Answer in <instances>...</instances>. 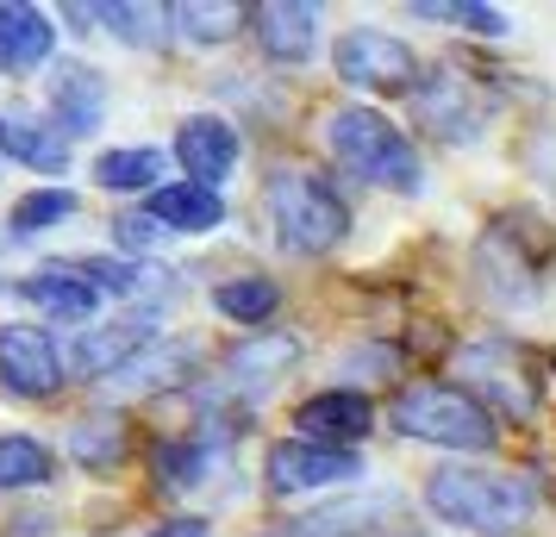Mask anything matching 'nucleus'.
<instances>
[{
	"label": "nucleus",
	"mask_w": 556,
	"mask_h": 537,
	"mask_svg": "<svg viewBox=\"0 0 556 537\" xmlns=\"http://www.w3.org/2000/svg\"><path fill=\"white\" fill-rule=\"evenodd\" d=\"M426 507L456 525V532H476V537H513L531 525V494L519 475H494V469H438L426 482Z\"/></svg>",
	"instance_id": "nucleus-1"
},
{
	"label": "nucleus",
	"mask_w": 556,
	"mask_h": 537,
	"mask_svg": "<svg viewBox=\"0 0 556 537\" xmlns=\"http://www.w3.org/2000/svg\"><path fill=\"white\" fill-rule=\"evenodd\" d=\"M263 206H269L276 244L294 251V256H326L331 244H344V231H351L344 194H338L326 176H313V169H276L269 188H263Z\"/></svg>",
	"instance_id": "nucleus-2"
},
{
	"label": "nucleus",
	"mask_w": 556,
	"mask_h": 537,
	"mask_svg": "<svg viewBox=\"0 0 556 537\" xmlns=\"http://www.w3.org/2000/svg\"><path fill=\"white\" fill-rule=\"evenodd\" d=\"M326 144L351 176L376 181V188H394V194H419V188H426L419 151L381 119L376 106H338L326 119Z\"/></svg>",
	"instance_id": "nucleus-3"
},
{
	"label": "nucleus",
	"mask_w": 556,
	"mask_h": 537,
	"mask_svg": "<svg viewBox=\"0 0 556 537\" xmlns=\"http://www.w3.org/2000/svg\"><path fill=\"white\" fill-rule=\"evenodd\" d=\"M394 432L401 437H419V444H444V450H488L494 444V412L481 407L469 387H451V382H419L394 394Z\"/></svg>",
	"instance_id": "nucleus-4"
},
{
	"label": "nucleus",
	"mask_w": 556,
	"mask_h": 537,
	"mask_svg": "<svg viewBox=\"0 0 556 537\" xmlns=\"http://www.w3.org/2000/svg\"><path fill=\"white\" fill-rule=\"evenodd\" d=\"M456 375L469 387H481L501 407V419H519L526 425L531 412H538V375H526L519 344H506V337H481L469 350H456Z\"/></svg>",
	"instance_id": "nucleus-5"
},
{
	"label": "nucleus",
	"mask_w": 556,
	"mask_h": 537,
	"mask_svg": "<svg viewBox=\"0 0 556 537\" xmlns=\"http://www.w3.org/2000/svg\"><path fill=\"white\" fill-rule=\"evenodd\" d=\"M0 387L20 400H51L63 387V357L45 325H0Z\"/></svg>",
	"instance_id": "nucleus-6"
},
{
	"label": "nucleus",
	"mask_w": 556,
	"mask_h": 537,
	"mask_svg": "<svg viewBox=\"0 0 556 537\" xmlns=\"http://www.w3.org/2000/svg\"><path fill=\"white\" fill-rule=\"evenodd\" d=\"M401 494L394 487H369V494H351V500H331V507H313L301 519H288V525H269V532L256 537H363L388 525V519H401Z\"/></svg>",
	"instance_id": "nucleus-7"
},
{
	"label": "nucleus",
	"mask_w": 556,
	"mask_h": 537,
	"mask_svg": "<svg viewBox=\"0 0 556 537\" xmlns=\"http://www.w3.org/2000/svg\"><path fill=\"white\" fill-rule=\"evenodd\" d=\"M263 475H269V487H276V494H313V487L356 482V475H363V462H356V450H331V444L288 437V444H276V450H269Z\"/></svg>",
	"instance_id": "nucleus-8"
},
{
	"label": "nucleus",
	"mask_w": 556,
	"mask_h": 537,
	"mask_svg": "<svg viewBox=\"0 0 556 537\" xmlns=\"http://www.w3.org/2000/svg\"><path fill=\"white\" fill-rule=\"evenodd\" d=\"M338 76L351 81V88H406L413 81V51L394 31L356 26L338 38Z\"/></svg>",
	"instance_id": "nucleus-9"
},
{
	"label": "nucleus",
	"mask_w": 556,
	"mask_h": 537,
	"mask_svg": "<svg viewBox=\"0 0 556 537\" xmlns=\"http://www.w3.org/2000/svg\"><path fill=\"white\" fill-rule=\"evenodd\" d=\"M151 344H156V312H126V319H113V325L81 332V344H76L81 382H113V375L131 369Z\"/></svg>",
	"instance_id": "nucleus-10"
},
{
	"label": "nucleus",
	"mask_w": 556,
	"mask_h": 537,
	"mask_svg": "<svg viewBox=\"0 0 556 537\" xmlns=\"http://www.w3.org/2000/svg\"><path fill=\"white\" fill-rule=\"evenodd\" d=\"M294 425H301L306 444H331V450H351L356 437L376 425V412H369V400H363V394H351V387H331V394H313V400H301Z\"/></svg>",
	"instance_id": "nucleus-11"
},
{
	"label": "nucleus",
	"mask_w": 556,
	"mask_h": 537,
	"mask_svg": "<svg viewBox=\"0 0 556 537\" xmlns=\"http://www.w3.org/2000/svg\"><path fill=\"white\" fill-rule=\"evenodd\" d=\"M176 156L201 188H219V181L238 169V131H231L226 119H213V113H194V119H181V131H176Z\"/></svg>",
	"instance_id": "nucleus-12"
},
{
	"label": "nucleus",
	"mask_w": 556,
	"mask_h": 537,
	"mask_svg": "<svg viewBox=\"0 0 556 537\" xmlns=\"http://www.w3.org/2000/svg\"><path fill=\"white\" fill-rule=\"evenodd\" d=\"M20 294H26L38 312L63 319V325H81V319H94V307H101V287L81 276V263H51V269H38L31 282H20Z\"/></svg>",
	"instance_id": "nucleus-13"
},
{
	"label": "nucleus",
	"mask_w": 556,
	"mask_h": 537,
	"mask_svg": "<svg viewBox=\"0 0 556 537\" xmlns=\"http://www.w3.org/2000/svg\"><path fill=\"white\" fill-rule=\"evenodd\" d=\"M256 44L276 56V63H306L313 44H319V13L313 7H294V0H263L251 13Z\"/></svg>",
	"instance_id": "nucleus-14"
},
{
	"label": "nucleus",
	"mask_w": 556,
	"mask_h": 537,
	"mask_svg": "<svg viewBox=\"0 0 556 537\" xmlns=\"http://www.w3.org/2000/svg\"><path fill=\"white\" fill-rule=\"evenodd\" d=\"M51 113L70 138H88L106 113V88L88 63H56L51 69Z\"/></svg>",
	"instance_id": "nucleus-15"
},
{
	"label": "nucleus",
	"mask_w": 556,
	"mask_h": 537,
	"mask_svg": "<svg viewBox=\"0 0 556 537\" xmlns=\"http://www.w3.org/2000/svg\"><path fill=\"white\" fill-rule=\"evenodd\" d=\"M413 106H419V119H426L444 144H451V138H456V144H469V138H476V126H481L456 76H426L419 88H413Z\"/></svg>",
	"instance_id": "nucleus-16"
},
{
	"label": "nucleus",
	"mask_w": 556,
	"mask_h": 537,
	"mask_svg": "<svg viewBox=\"0 0 556 537\" xmlns=\"http://www.w3.org/2000/svg\"><path fill=\"white\" fill-rule=\"evenodd\" d=\"M294 357H301V344L288 332H263L251 337V344H238L226 357V382L231 387H251V394H263L269 382H281L288 369H294Z\"/></svg>",
	"instance_id": "nucleus-17"
},
{
	"label": "nucleus",
	"mask_w": 556,
	"mask_h": 537,
	"mask_svg": "<svg viewBox=\"0 0 556 537\" xmlns=\"http://www.w3.org/2000/svg\"><path fill=\"white\" fill-rule=\"evenodd\" d=\"M151 219L163 231H213L226 219V201H219V188L176 181V188H156L151 194Z\"/></svg>",
	"instance_id": "nucleus-18"
},
{
	"label": "nucleus",
	"mask_w": 556,
	"mask_h": 537,
	"mask_svg": "<svg viewBox=\"0 0 556 537\" xmlns=\"http://www.w3.org/2000/svg\"><path fill=\"white\" fill-rule=\"evenodd\" d=\"M0 151L13 156V163H26V169H45V176H63V169H70L63 131L38 126L26 113H0Z\"/></svg>",
	"instance_id": "nucleus-19"
},
{
	"label": "nucleus",
	"mask_w": 556,
	"mask_h": 537,
	"mask_svg": "<svg viewBox=\"0 0 556 537\" xmlns=\"http://www.w3.org/2000/svg\"><path fill=\"white\" fill-rule=\"evenodd\" d=\"M56 31H51V13L38 7H0V51H7V69H38L51 56Z\"/></svg>",
	"instance_id": "nucleus-20"
},
{
	"label": "nucleus",
	"mask_w": 556,
	"mask_h": 537,
	"mask_svg": "<svg viewBox=\"0 0 556 537\" xmlns=\"http://www.w3.org/2000/svg\"><path fill=\"white\" fill-rule=\"evenodd\" d=\"M476 269H481V287H488L494 301H506V307H531V301H538V282H526V269H519V256L506 251L501 238H481V251H476Z\"/></svg>",
	"instance_id": "nucleus-21"
},
{
	"label": "nucleus",
	"mask_w": 556,
	"mask_h": 537,
	"mask_svg": "<svg viewBox=\"0 0 556 537\" xmlns=\"http://www.w3.org/2000/svg\"><path fill=\"white\" fill-rule=\"evenodd\" d=\"M156 176H163V151H151V144H138V151H106L101 163H94V181L113 188V194H138V188L156 194Z\"/></svg>",
	"instance_id": "nucleus-22"
},
{
	"label": "nucleus",
	"mask_w": 556,
	"mask_h": 537,
	"mask_svg": "<svg viewBox=\"0 0 556 537\" xmlns=\"http://www.w3.org/2000/svg\"><path fill=\"white\" fill-rule=\"evenodd\" d=\"M169 20H176V31L194 38V44H219V38H231L251 13H244V7H226V0H181V7H169Z\"/></svg>",
	"instance_id": "nucleus-23"
},
{
	"label": "nucleus",
	"mask_w": 556,
	"mask_h": 537,
	"mask_svg": "<svg viewBox=\"0 0 556 537\" xmlns=\"http://www.w3.org/2000/svg\"><path fill=\"white\" fill-rule=\"evenodd\" d=\"M119 450H126V425H119L113 412H101V419H76V425H70V457L88 462V469H113Z\"/></svg>",
	"instance_id": "nucleus-24"
},
{
	"label": "nucleus",
	"mask_w": 556,
	"mask_h": 537,
	"mask_svg": "<svg viewBox=\"0 0 556 537\" xmlns=\"http://www.w3.org/2000/svg\"><path fill=\"white\" fill-rule=\"evenodd\" d=\"M213 307L226 312V319H238V325H263L281 307V287L263 282V276H238V282H226L213 294Z\"/></svg>",
	"instance_id": "nucleus-25"
},
{
	"label": "nucleus",
	"mask_w": 556,
	"mask_h": 537,
	"mask_svg": "<svg viewBox=\"0 0 556 537\" xmlns=\"http://www.w3.org/2000/svg\"><path fill=\"white\" fill-rule=\"evenodd\" d=\"M51 482V450L38 437H0V494Z\"/></svg>",
	"instance_id": "nucleus-26"
},
{
	"label": "nucleus",
	"mask_w": 556,
	"mask_h": 537,
	"mask_svg": "<svg viewBox=\"0 0 556 537\" xmlns=\"http://www.w3.org/2000/svg\"><path fill=\"white\" fill-rule=\"evenodd\" d=\"M413 13H419V20H444V26L488 31V38H506V31H513V20H506L501 7H476V0H419Z\"/></svg>",
	"instance_id": "nucleus-27"
},
{
	"label": "nucleus",
	"mask_w": 556,
	"mask_h": 537,
	"mask_svg": "<svg viewBox=\"0 0 556 537\" xmlns=\"http://www.w3.org/2000/svg\"><path fill=\"white\" fill-rule=\"evenodd\" d=\"M70 213H76V194L70 188H38V194H26V201L13 206V231L20 238H38V231H51Z\"/></svg>",
	"instance_id": "nucleus-28"
},
{
	"label": "nucleus",
	"mask_w": 556,
	"mask_h": 537,
	"mask_svg": "<svg viewBox=\"0 0 556 537\" xmlns=\"http://www.w3.org/2000/svg\"><path fill=\"white\" fill-rule=\"evenodd\" d=\"M213 457H219L213 444L188 437V444H163V450H156V469H163V482H169V487H194V482H206Z\"/></svg>",
	"instance_id": "nucleus-29"
},
{
	"label": "nucleus",
	"mask_w": 556,
	"mask_h": 537,
	"mask_svg": "<svg viewBox=\"0 0 556 537\" xmlns=\"http://www.w3.org/2000/svg\"><path fill=\"white\" fill-rule=\"evenodd\" d=\"M181 369H188V350H181V344H163L156 357H138L131 369H119L113 382H119V387H138V394H144V387H169Z\"/></svg>",
	"instance_id": "nucleus-30"
},
{
	"label": "nucleus",
	"mask_w": 556,
	"mask_h": 537,
	"mask_svg": "<svg viewBox=\"0 0 556 537\" xmlns=\"http://www.w3.org/2000/svg\"><path fill=\"white\" fill-rule=\"evenodd\" d=\"M94 20H106L126 44H156V38H163L156 20H169V13H156V7H94Z\"/></svg>",
	"instance_id": "nucleus-31"
},
{
	"label": "nucleus",
	"mask_w": 556,
	"mask_h": 537,
	"mask_svg": "<svg viewBox=\"0 0 556 537\" xmlns=\"http://www.w3.org/2000/svg\"><path fill=\"white\" fill-rule=\"evenodd\" d=\"M156 238H163V226H156L151 213H144V219H138V213L119 219V244H131V251H144V244H156Z\"/></svg>",
	"instance_id": "nucleus-32"
},
{
	"label": "nucleus",
	"mask_w": 556,
	"mask_h": 537,
	"mask_svg": "<svg viewBox=\"0 0 556 537\" xmlns=\"http://www.w3.org/2000/svg\"><path fill=\"white\" fill-rule=\"evenodd\" d=\"M151 537H213V525H206V519H169V525H156Z\"/></svg>",
	"instance_id": "nucleus-33"
},
{
	"label": "nucleus",
	"mask_w": 556,
	"mask_h": 537,
	"mask_svg": "<svg viewBox=\"0 0 556 537\" xmlns=\"http://www.w3.org/2000/svg\"><path fill=\"white\" fill-rule=\"evenodd\" d=\"M0 63H7V51H0Z\"/></svg>",
	"instance_id": "nucleus-34"
}]
</instances>
